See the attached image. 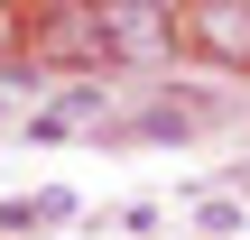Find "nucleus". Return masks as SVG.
I'll return each instance as SVG.
<instances>
[{
	"instance_id": "f03ea898",
	"label": "nucleus",
	"mask_w": 250,
	"mask_h": 240,
	"mask_svg": "<svg viewBox=\"0 0 250 240\" xmlns=\"http://www.w3.org/2000/svg\"><path fill=\"white\" fill-rule=\"evenodd\" d=\"M93 129H111V92L102 83H74V92L28 111V139H93Z\"/></svg>"
},
{
	"instance_id": "7ed1b4c3",
	"label": "nucleus",
	"mask_w": 250,
	"mask_h": 240,
	"mask_svg": "<svg viewBox=\"0 0 250 240\" xmlns=\"http://www.w3.org/2000/svg\"><path fill=\"white\" fill-rule=\"evenodd\" d=\"M186 28H195V46L213 65H250V0H204Z\"/></svg>"
},
{
	"instance_id": "20e7f679",
	"label": "nucleus",
	"mask_w": 250,
	"mask_h": 240,
	"mask_svg": "<svg viewBox=\"0 0 250 240\" xmlns=\"http://www.w3.org/2000/svg\"><path fill=\"white\" fill-rule=\"evenodd\" d=\"M195 120H204V111H195V102H158V111H139V120H130V129H148V139H186V129H195Z\"/></svg>"
},
{
	"instance_id": "f257e3e1",
	"label": "nucleus",
	"mask_w": 250,
	"mask_h": 240,
	"mask_svg": "<svg viewBox=\"0 0 250 240\" xmlns=\"http://www.w3.org/2000/svg\"><path fill=\"white\" fill-rule=\"evenodd\" d=\"M93 37H102V65H158L176 46V18H167V0H102Z\"/></svg>"
}]
</instances>
